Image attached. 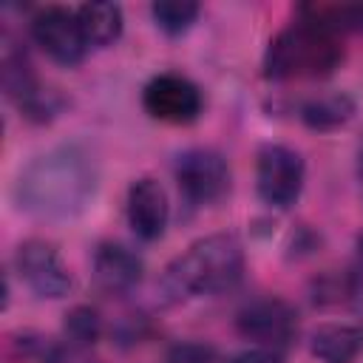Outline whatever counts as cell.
<instances>
[{"instance_id": "13", "label": "cell", "mask_w": 363, "mask_h": 363, "mask_svg": "<svg viewBox=\"0 0 363 363\" xmlns=\"http://www.w3.org/2000/svg\"><path fill=\"white\" fill-rule=\"evenodd\" d=\"M354 116V99L343 91L312 96L301 105V119L312 130H335Z\"/></svg>"}, {"instance_id": "2", "label": "cell", "mask_w": 363, "mask_h": 363, "mask_svg": "<svg viewBox=\"0 0 363 363\" xmlns=\"http://www.w3.org/2000/svg\"><path fill=\"white\" fill-rule=\"evenodd\" d=\"M244 275V250L235 235L216 233L187 247L162 275V292L170 301L218 295Z\"/></svg>"}, {"instance_id": "17", "label": "cell", "mask_w": 363, "mask_h": 363, "mask_svg": "<svg viewBox=\"0 0 363 363\" xmlns=\"http://www.w3.org/2000/svg\"><path fill=\"white\" fill-rule=\"evenodd\" d=\"M62 329H65V335H68V340L74 346L88 349L102 335V318H99V312L94 306H74L65 315V326Z\"/></svg>"}, {"instance_id": "8", "label": "cell", "mask_w": 363, "mask_h": 363, "mask_svg": "<svg viewBox=\"0 0 363 363\" xmlns=\"http://www.w3.org/2000/svg\"><path fill=\"white\" fill-rule=\"evenodd\" d=\"M201 105L204 102H201L199 85L173 71L156 74L142 88V108L147 111V116H153L159 122L187 125L201 113Z\"/></svg>"}, {"instance_id": "18", "label": "cell", "mask_w": 363, "mask_h": 363, "mask_svg": "<svg viewBox=\"0 0 363 363\" xmlns=\"http://www.w3.org/2000/svg\"><path fill=\"white\" fill-rule=\"evenodd\" d=\"M164 363H216V349L201 340H182L167 349Z\"/></svg>"}, {"instance_id": "1", "label": "cell", "mask_w": 363, "mask_h": 363, "mask_svg": "<svg viewBox=\"0 0 363 363\" xmlns=\"http://www.w3.org/2000/svg\"><path fill=\"white\" fill-rule=\"evenodd\" d=\"M96 162L79 145H60L34 156L14 182V201L37 218H74L96 193Z\"/></svg>"}, {"instance_id": "19", "label": "cell", "mask_w": 363, "mask_h": 363, "mask_svg": "<svg viewBox=\"0 0 363 363\" xmlns=\"http://www.w3.org/2000/svg\"><path fill=\"white\" fill-rule=\"evenodd\" d=\"M45 363H96V360H94L82 346L68 343V346H54V349H48Z\"/></svg>"}, {"instance_id": "14", "label": "cell", "mask_w": 363, "mask_h": 363, "mask_svg": "<svg viewBox=\"0 0 363 363\" xmlns=\"http://www.w3.org/2000/svg\"><path fill=\"white\" fill-rule=\"evenodd\" d=\"M77 17L88 45H111L122 34V9L116 3H82Z\"/></svg>"}, {"instance_id": "22", "label": "cell", "mask_w": 363, "mask_h": 363, "mask_svg": "<svg viewBox=\"0 0 363 363\" xmlns=\"http://www.w3.org/2000/svg\"><path fill=\"white\" fill-rule=\"evenodd\" d=\"M360 182H363V150H360Z\"/></svg>"}, {"instance_id": "16", "label": "cell", "mask_w": 363, "mask_h": 363, "mask_svg": "<svg viewBox=\"0 0 363 363\" xmlns=\"http://www.w3.org/2000/svg\"><path fill=\"white\" fill-rule=\"evenodd\" d=\"M199 3H190V0H159L150 6V14L156 20V26L164 31V34H182L187 31L196 17H199Z\"/></svg>"}, {"instance_id": "12", "label": "cell", "mask_w": 363, "mask_h": 363, "mask_svg": "<svg viewBox=\"0 0 363 363\" xmlns=\"http://www.w3.org/2000/svg\"><path fill=\"white\" fill-rule=\"evenodd\" d=\"M309 352L323 363H352L363 352V329L354 323H323L312 332Z\"/></svg>"}, {"instance_id": "20", "label": "cell", "mask_w": 363, "mask_h": 363, "mask_svg": "<svg viewBox=\"0 0 363 363\" xmlns=\"http://www.w3.org/2000/svg\"><path fill=\"white\" fill-rule=\"evenodd\" d=\"M230 363H284L278 352H269V349H250L238 357H233Z\"/></svg>"}, {"instance_id": "4", "label": "cell", "mask_w": 363, "mask_h": 363, "mask_svg": "<svg viewBox=\"0 0 363 363\" xmlns=\"http://www.w3.org/2000/svg\"><path fill=\"white\" fill-rule=\"evenodd\" d=\"M303 159L295 147L286 145H264L258 150L255 164V190L264 204L275 210H286L298 201L303 190Z\"/></svg>"}, {"instance_id": "11", "label": "cell", "mask_w": 363, "mask_h": 363, "mask_svg": "<svg viewBox=\"0 0 363 363\" xmlns=\"http://www.w3.org/2000/svg\"><path fill=\"white\" fill-rule=\"evenodd\" d=\"M145 264L142 258L119 244V241H102L94 252V281L108 295H125L142 281Z\"/></svg>"}, {"instance_id": "10", "label": "cell", "mask_w": 363, "mask_h": 363, "mask_svg": "<svg viewBox=\"0 0 363 363\" xmlns=\"http://www.w3.org/2000/svg\"><path fill=\"white\" fill-rule=\"evenodd\" d=\"M125 213H128L130 230H133L142 241H156V238H162V233H164V227H167V218H170V204H167L164 187H162L156 179H150V176L136 179V182L128 187Z\"/></svg>"}, {"instance_id": "9", "label": "cell", "mask_w": 363, "mask_h": 363, "mask_svg": "<svg viewBox=\"0 0 363 363\" xmlns=\"http://www.w3.org/2000/svg\"><path fill=\"white\" fill-rule=\"evenodd\" d=\"M14 267H17L20 278L26 281V286L34 295H40V298H62L74 286L71 272L62 264L57 247L48 244V241H43V238L23 241L17 247Z\"/></svg>"}, {"instance_id": "6", "label": "cell", "mask_w": 363, "mask_h": 363, "mask_svg": "<svg viewBox=\"0 0 363 363\" xmlns=\"http://www.w3.org/2000/svg\"><path fill=\"white\" fill-rule=\"evenodd\" d=\"M31 40L60 65H77L88 51V40L82 34L77 9L71 11L65 6H45L34 11Z\"/></svg>"}, {"instance_id": "15", "label": "cell", "mask_w": 363, "mask_h": 363, "mask_svg": "<svg viewBox=\"0 0 363 363\" xmlns=\"http://www.w3.org/2000/svg\"><path fill=\"white\" fill-rule=\"evenodd\" d=\"M301 14L329 26L332 31H363V3H343V6H303Z\"/></svg>"}, {"instance_id": "5", "label": "cell", "mask_w": 363, "mask_h": 363, "mask_svg": "<svg viewBox=\"0 0 363 363\" xmlns=\"http://www.w3.org/2000/svg\"><path fill=\"white\" fill-rule=\"evenodd\" d=\"M238 332L261 349L281 352L298 335V312L284 298H258L247 303L235 318Z\"/></svg>"}, {"instance_id": "3", "label": "cell", "mask_w": 363, "mask_h": 363, "mask_svg": "<svg viewBox=\"0 0 363 363\" xmlns=\"http://www.w3.org/2000/svg\"><path fill=\"white\" fill-rule=\"evenodd\" d=\"M343 60L340 34L329 26L301 14L269 40L264 54V74L269 79H315L332 74Z\"/></svg>"}, {"instance_id": "21", "label": "cell", "mask_w": 363, "mask_h": 363, "mask_svg": "<svg viewBox=\"0 0 363 363\" xmlns=\"http://www.w3.org/2000/svg\"><path fill=\"white\" fill-rule=\"evenodd\" d=\"M357 264H360V269H363V233L357 235Z\"/></svg>"}, {"instance_id": "7", "label": "cell", "mask_w": 363, "mask_h": 363, "mask_svg": "<svg viewBox=\"0 0 363 363\" xmlns=\"http://www.w3.org/2000/svg\"><path fill=\"white\" fill-rule=\"evenodd\" d=\"M176 182L193 207H204L230 190V167L216 150L193 147L176 159Z\"/></svg>"}]
</instances>
